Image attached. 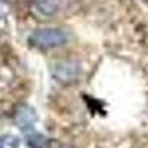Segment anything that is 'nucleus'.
<instances>
[{
	"label": "nucleus",
	"instance_id": "f257e3e1",
	"mask_svg": "<svg viewBox=\"0 0 148 148\" xmlns=\"http://www.w3.org/2000/svg\"><path fill=\"white\" fill-rule=\"evenodd\" d=\"M67 33L58 28H42V30H36L30 36V42L39 47L45 49H52L58 47L61 45H64L67 42Z\"/></svg>",
	"mask_w": 148,
	"mask_h": 148
},
{
	"label": "nucleus",
	"instance_id": "f03ea898",
	"mask_svg": "<svg viewBox=\"0 0 148 148\" xmlns=\"http://www.w3.org/2000/svg\"><path fill=\"white\" fill-rule=\"evenodd\" d=\"M80 73H82V65L74 59L59 61L52 67V76L61 83H71L77 80Z\"/></svg>",
	"mask_w": 148,
	"mask_h": 148
},
{
	"label": "nucleus",
	"instance_id": "7ed1b4c3",
	"mask_svg": "<svg viewBox=\"0 0 148 148\" xmlns=\"http://www.w3.org/2000/svg\"><path fill=\"white\" fill-rule=\"evenodd\" d=\"M34 8L37 14H40L45 18L53 16L59 10V0H36Z\"/></svg>",
	"mask_w": 148,
	"mask_h": 148
},
{
	"label": "nucleus",
	"instance_id": "20e7f679",
	"mask_svg": "<svg viewBox=\"0 0 148 148\" xmlns=\"http://www.w3.org/2000/svg\"><path fill=\"white\" fill-rule=\"evenodd\" d=\"M36 113L30 108V107H22L19 111H18V114H16V123H18V126L22 129V130H28L33 127L34 125V121H36Z\"/></svg>",
	"mask_w": 148,
	"mask_h": 148
},
{
	"label": "nucleus",
	"instance_id": "39448f33",
	"mask_svg": "<svg viewBox=\"0 0 148 148\" xmlns=\"http://www.w3.org/2000/svg\"><path fill=\"white\" fill-rule=\"evenodd\" d=\"M25 141L30 148H49V141L42 133H30Z\"/></svg>",
	"mask_w": 148,
	"mask_h": 148
},
{
	"label": "nucleus",
	"instance_id": "423d86ee",
	"mask_svg": "<svg viewBox=\"0 0 148 148\" xmlns=\"http://www.w3.org/2000/svg\"><path fill=\"white\" fill-rule=\"evenodd\" d=\"M8 12H9V3H8V0H0V18L6 16Z\"/></svg>",
	"mask_w": 148,
	"mask_h": 148
},
{
	"label": "nucleus",
	"instance_id": "0eeeda50",
	"mask_svg": "<svg viewBox=\"0 0 148 148\" xmlns=\"http://www.w3.org/2000/svg\"><path fill=\"white\" fill-rule=\"evenodd\" d=\"M0 148H5V147H3V144H2V142H0Z\"/></svg>",
	"mask_w": 148,
	"mask_h": 148
},
{
	"label": "nucleus",
	"instance_id": "6e6552de",
	"mask_svg": "<svg viewBox=\"0 0 148 148\" xmlns=\"http://www.w3.org/2000/svg\"><path fill=\"white\" fill-rule=\"evenodd\" d=\"M145 2H147V3H148V0H145Z\"/></svg>",
	"mask_w": 148,
	"mask_h": 148
}]
</instances>
